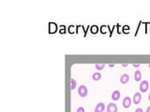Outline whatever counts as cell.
I'll use <instances>...</instances> for the list:
<instances>
[{"label":"cell","mask_w":150,"mask_h":112,"mask_svg":"<svg viewBox=\"0 0 150 112\" xmlns=\"http://www.w3.org/2000/svg\"><path fill=\"white\" fill-rule=\"evenodd\" d=\"M105 109V105L103 103H99L95 108V111L94 112H103Z\"/></svg>","instance_id":"6"},{"label":"cell","mask_w":150,"mask_h":112,"mask_svg":"<svg viewBox=\"0 0 150 112\" xmlns=\"http://www.w3.org/2000/svg\"><path fill=\"white\" fill-rule=\"evenodd\" d=\"M98 26H96V25H94V26L91 27V32H92L93 34H96L97 32H98Z\"/></svg>","instance_id":"14"},{"label":"cell","mask_w":150,"mask_h":112,"mask_svg":"<svg viewBox=\"0 0 150 112\" xmlns=\"http://www.w3.org/2000/svg\"><path fill=\"white\" fill-rule=\"evenodd\" d=\"M60 28H61V30H60V32H61L62 34H64V33H65V29H66V27L64 26V25H62V26H60Z\"/></svg>","instance_id":"15"},{"label":"cell","mask_w":150,"mask_h":112,"mask_svg":"<svg viewBox=\"0 0 150 112\" xmlns=\"http://www.w3.org/2000/svg\"><path fill=\"white\" fill-rule=\"evenodd\" d=\"M76 112H85V108H79Z\"/></svg>","instance_id":"16"},{"label":"cell","mask_w":150,"mask_h":112,"mask_svg":"<svg viewBox=\"0 0 150 112\" xmlns=\"http://www.w3.org/2000/svg\"><path fill=\"white\" fill-rule=\"evenodd\" d=\"M119 97H120V92L119 91H115L114 93H112V99L113 100H118L119 99Z\"/></svg>","instance_id":"8"},{"label":"cell","mask_w":150,"mask_h":112,"mask_svg":"<svg viewBox=\"0 0 150 112\" xmlns=\"http://www.w3.org/2000/svg\"><path fill=\"white\" fill-rule=\"evenodd\" d=\"M129 79H130L129 75H127V74H124V75H122V76H121V77H120V82H121L122 84H126L128 81H129Z\"/></svg>","instance_id":"7"},{"label":"cell","mask_w":150,"mask_h":112,"mask_svg":"<svg viewBox=\"0 0 150 112\" xmlns=\"http://www.w3.org/2000/svg\"><path fill=\"white\" fill-rule=\"evenodd\" d=\"M49 27H50V33H54L57 30V26L54 23H49Z\"/></svg>","instance_id":"10"},{"label":"cell","mask_w":150,"mask_h":112,"mask_svg":"<svg viewBox=\"0 0 150 112\" xmlns=\"http://www.w3.org/2000/svg\"><path fill=\"white\" fill-rule=\"evenodd\" d=\"M148 100L150 101V94H149V96H148Z\"/></svg>","instance_id":"22"},{"label":"cell","mask_w":150,"mask_h":112,"mask_svg":"<svg viewBox=\"0 0 150 112\" xmlns=\"http://www.w3.org/2000/svg\"><path fill=\"white\" fill-rule=\"evenodd\" d=\"M73 26H70L69 27V32H70V33H73Z\"/></svg>","instance_id":"18"},{"label":"cell","mask_w":150,"mask_h":112,"mask_svg":"<svg viewBox=\"0 0 150 112\" xmlns=\"http://www.w3.org/2000/svg\"><path fill=\"white\" fill-rule=\"evenodd\" d=\"M134 79L136 81H140L142 79V73H141V71L140 70H137L134 74Z\"/></svg>","instance_id":"9"},{"label":"cell","mask_w":150,"mask_h":112,"mask_svg":"<svg viewBox=\"0 0 150 112\" xmlns=\"http://www.w3.org/2000/svg\"><path fill=\"white\" fill-rule=\"evenodd\" d=\"M133 66H134V67H138V66H140V64H134Z\"/></svg>","instance_id":"19"},{"label":"cell","mask_w":150,"mask_h":112,"mask_svg":"<svg viewBox=\"0 0 150 112\" xmlns=\"http://www.w3.org/2000/svg\"><path fill=\"white\" fill-rule=\"evenodd\" d=\"M148 86H149V83L147 80H143L140 84V91L142 93H146V91L148 90Z\"/></svg>","instance_id":"2"},{"label":"cell","mask_w":150,"mask_h":112,"mask_svg":"<svg viewBox=\"0 0 150 112\" xmlns=\"http://www.w3.org/2000/svg\"><path fill=\"white\" fill-rule=\"evenodd\" d=\"M135 112H144V111H143L142 108H137V109L135 110Z\"/></svg>","instance_id":"17"},{"label":"cell","mask_w":150,"mask_h":112,"mask_svg":"<svg viewBox=\"0 0 150 112\" xmlns=\"http://www.w3.org/2000/svg\"><path fill=\"white\" fill-rule=\"evenodd\" d=\"M95 67H96L97 70H101L103 69V67H105V65L104 64H96Z\"/></svg>","instance_id":"13"},{"label":"cell","mask_w":150,"mask_h":112,"mask_svg":"<svg viewBox=\"0 0 150 112\" xmlns=\"http://www.w3.org/2000/svg\"><path fill=\"white\" fill-rule=\"evenodd\" d=\"M78 93L81 97H85L88 93V90L86 88V86L85 85H81L79 88H78Z\"/></svg>","instance_id":"1"},{"label":"cell","mask_w":150,"mask_h":112,"mask_svg":"<svg viewBox=\"0 0 150 112\" xmlns=\"http://www.w3.org/2000/svg\"><path fill=\"white\" fill-rule=\"evenodd\" d=\"M122 104H123V107L125 108H129L131 105V99L130 98V97H125Z\"/></svg>","instance_id":"5"},{"label":"cell","mask_w":150,"mask_h":112,"mask_svg":"<svg viewBox=\"0 0 150 112\" xmlns=\"http://www.w3.org/2000/svg\"><path fill=\"white\" fill-rule=\"evenodd\" d=\"M70 84H71V86H70L71 90H74V89H75V87H76V85H77L76 80H75L74 78H71V79H70Z\"/></svg>","instance_id":"12"},{"label":"cell","mask_w":150,"mask_h":112,"mask_svg":"<svg viewBox=\"0 0 150 112\" xmlns=\"http://www.w3.org/2000/svg\"><path fill=\"white\" fill-rule=\"evenodd\" d=\"M142 100V95L140 93H135V94L133 95V102L135 105H138Z\"/></svg>","instance_id":"4"},{"label":"cell","mask_w":150,"mask_h":112,"mask_svg":"<svg viewBox=\"0 0 150 112\" xmlns=\"http://www.w3.org/2000/svg\"><path fill=\"white\" fill-rule=\"evenodd\" d=\"M146 112H150V107H148V108H146Z\"/></svg>","instance_id":"20"},{"label":"cell","mask_w":150,"mask_h":112,"mask_svg":"<svg viewBox=\"0 0 150 112\" xmlns=\"http://www.w3.org/2000/svg\"><path fill=\"white\" fill-rule=\"evenodd\" d=\"M92 78L94 80H100V78H101V74L99 73V72H97V73H94L92 76Z\"/></svg>","instance_id":"11"},{"label":"cell","mask_w":150,"mask_h":112,"mask_svg":"<svg viewBox=\"0 0 150 112\" xmlns=\"http://www.w3.org/2000/svg\"><path fill=\"white\" fill-rule=\"evenodd\" d=\"M107 112H117V107L114 103H110L107 106Z\"/></svg>","instance_id":"3"},{"label":"cell","mask_w":150,"mask_h":112,"mask_svg":"<svg viewBox=\"0 0 150 112\" xmlns=\"http://www.w3.org/2000/svg\"><path fill=\"white\" fill-rule=\"evenodd\" d=\"M148 67H149V68H150V65H149V66H148Z\"/></svg>","instance_id":"23"},{"label":"cell","mask_w":150,"mask_h":112,"mask_svg":"<svg viewBox=\"0 0 150 112\" xmlns=\"http://www.w3.org/2000/svg\"><path fill=\"white\" fill-rule=\"evenodd\" d=\"M109 66H111V67H114V66H115V65H114V64H110V65H109Z\"/></svg>","instance_id":"21"}]
</instances>
